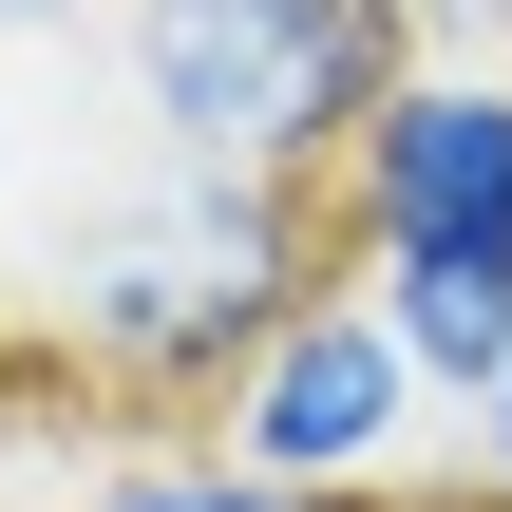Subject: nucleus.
Listing matches in <instances>:
<instances>
[{
    "label": "nucleus",
    "mask_w": 512,
    "mask_h": 512,
    "mask_svg": "<svg viewBox=\"0 0 512 512\" xmlns=\"http://www.w3.org/2000/svg\"><path fill=\"white\" fill-rule=\"evenodd\" d=\"M304 285H342V190H323V171H247V152H171V133H152L114 190H76L57 247L19 266L57 399L95 380V399H152V418L228 399V380L285 342Z\"/></svg>",
    "instance_id": "f257e3e1"
},
{
    "label": "nucleus",
    "mask_w": 512,
    "mask_h": 512,
    "mask_svg": "<svg viewBox=\"0 0 512 512\" xmlns=\"http://www.w3.org/2000/svg\"><path fill=\"white\" fill-rule=\"evenodd\" d=\"M133 133L247 152V171H342L380 76L418 57V0H95Z\"/></svg>",
    "instance_id": "f03ea898"
},
{
    "label": "nucleus",
    "mask_w": 512,
    "mask_h": 512,
    "mask_svg": "<svg viewBox=\"0 0 512 512\" xmlns=\"http://www.w3.org/2000/svg\"><path fill=\"white\" fill-rule=\"evenodd\" d=\"M209 418H228V456H266V475H304V494H361L380 512L399 475H418V437L456 418V380H437V361L399 342V304L342 266V285L285 304V342H266Z\"/></svg>",
    "instance_id": "7ed1b4c3"
},
{
    "label": "nucleus",
    "mask_w": 512,
    "mask_h": 512,
    "mask_svg": "<svg viewBox=\"0 0 512 512\" xmlns=\"http://www.w3.org/2000/svg\"><path fill=\"white\" fill-rule=\"evenodd\" d=\"M323 190H342V247H512V57L418 38Z\"/></svg>",
    "instance_id": "20e7f679"
},
{
    "label": "nucleus",
    "mask_w": 512,
    "mask_h": 512,
    "mask_svg": "<svg viewBox=\"0 0 512 512\" xmlns=\"http://www.w3.org/2000/svg\"><path fill=\"white\" fill-rule=\"evenodd\" d=\"M342 266L399 304V342L456 380V418H475V399L512 380V247H342Z\"/></svg>",
    "instance_id": "39448f33"
},
{
    "label": "nucleus",
    "mask_w": 512,
    "mask_h": 512,
    "mask_svg": "<svg viewBox=\"0 0 512 512\" xmlns=\"http://www.w3.org/2000/svg\"><path fill=\"white\" fill-rule=\"evenodd\" d=\"M76 512H361V494H304V475H266V456H133V475H95Z\"/></svg>",
    "instance_id": "423d86ee"
},
{
    "label": "nucleus",
    "mask_w": 512,
    "mask_h": 512,
    "mask_svg": "<svg viewBox=\"0 0 512 512\" xmlns=\"http://www.w3.org/2000/svg\"><path fill=\"white\" fill-rule=\"evenodd\" d=\"M0 399H57V361H38V304L0 285Z\"/></svg>",
    "instance_id": "0eeeda50"
},
{
    "label": "nucleus",
    "mask_w": 512,
    "mask_h": 512,
    "mask_svg": "<svg viewBox=\"0 0 512 512\" xmlns=\"http://www.w3.org/2000/svg\"><path fill=\"white\" fill-rule=\"evenodd\" d=\"M475 494L512 512V380H494V399H475Z\"/></svg>",
    "instance_id": "6e6552de"
},
{
    "label": "nucleus",
    "mask_w": 512,
    "mask_h": 512,
    "mask_svg": "<svg viewBox=\"0 0 512 512\" xmlns=\"http://www.w3.org/2000/svg\"><path fill=\"white\" fill-rule=\"evenodd\" d=\"M57 19H95V0H0V38H57Z\"/></svg>",
    "instance_id": "1a4fd4ad"
}]
</instances>
